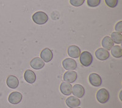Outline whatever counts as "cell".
<instances>
[{
    "instance_id": "1",
    "label": "cell",
    "mask_w": 122,
    "mask_h": 108,
    "mask_svg": "<svg viewBox=\"0 0 122 108\" xmlns=\"http://www.w3.org/2000/svg\"><path fill=\"white\" fill-rule=\"evenodd\" d=\"M34 22L39 25H44L48 20V16L43 12H37L32 15Z\"/></svg>"
},
{
    "instance_id": "2",
    "label": "cell",
    "mask_w": 122,
    "mask_h": 108,
    "mask_svg": "<svg viewBox=\"0 0 122 108\" xmlns=\"http://www.w3.org/2000/svg\"><path fill=\"white\" fill-rule=\"evenodd\" d=\"M92 61H93V56L89 51H83L80 54V62L83 66H89L92 64Z\"/></svg>"
},
{
    "instance_id": "3",
    "label": "cell",
    "mask_w": 122,
    "mask_h": 108,
    "mask_svg": "<svg viewBox=\"0 0 122 108\" xmlns=\"http://www.w3.org/2000/svg\"><path fill=\"white\" fill-rule=\"evenodd\" d=\"M109 93L106 89H101L97 93V99L98 101L102 104H104L108 101L109 99Z\"/></svg>"
},
{
    "instance_id": "4",
    "label": "cell",
    "mask_w": 122,
    "mask_h": 108,
    "mask_svg": "<svg viewBox=\"0 0 122 108\" xmlns=\"http://www.w3.org/2000/svg\"><path fill=\"white\" fill-rule=\"evenodd\" d=\"M64 68L67 70H74L77 68V64L74 59L71 58H67L62 62Z\"/></svg>"
},
{
    "instance_id": "5",
    "label": "cell",
    "mask_w": 122,
    "mask_h": 108,
    "mask_svg": "<svg viewBox=\"0 0 122 108\" xmlns=\"http://www.w3.org/2000/svg\"><path fill=\"white\" fill-rule=\"evenodd\" d=\"M22 100V94L18 92H13L9 95L8 100L10 103L12 104H17Z\"/></svg>"
},
{
    "instance_id": "6",
    "label": "cell",
    "mask_w": 122,
    "mask_h": 108,
    "mask_svg": "<svg viewBox=\"0 0 122 108\" xmlns=\"http://www.w3.org/2000/svg\"><path fill=\"white\" fill-rule=\"evenodd\" d=\"M40 57L45 62H49L53 59V52L50 48H46L43 49L40 53Z\"/></svg>"
},
{
    "instance_id": "7",
    "label": "cell",
    "mask_w": 122,
    "mask_h": 108,
    "mask_svg": "<svg viewBox=\"0 0 122 108\" xmlns=\"http://www.w3.org/2000/svg\"><path fill=\"white\" fill-rule=\"evenodd\" d=\"M89 80L90 83L95 87H99L102 83V79L100 75L97 73H91L89 75Z\"/></svg>"
},
{
    "instance_id": "8",
    "label": "cell",
    "mask_w": 122,
    "mask_h": 108,
    "mask_svg": "<svg viewBox=\"0 0 122 108\" xmlns=\"http://www.w3.org/2000/svg\"><path fill=\"white\" fill-rule=\"evenodd\" d=\"M95 56L100 61H105L109 57V53L104 48H99L95 51Z\"/></svg>"
},
{
    "instance_id": "9",
    "label": "cell",
    "mask_w": 122,
    "mask_h": 108,
    "mask_svg": "<svg viewBox=\"0 0 122 108\" xmlns=\"http://www.w3.org/2000/svg\"><path fill=\"white\" fill-rule=\"evenodd\" d=\"M30 65L34 69L40 70L45 66V63L43 60L39 57H35L30 62Z\"/></svg>"
},
{
    "instance_id": "10",
    "label": "cell",
    "mask_w": 122,
    "mask_h": 108,
    "mask_svg": "<svg viewBox=\"0 0 122 108\" xmlns=\"http://www.w3.org/2000/svg\"><path fill=\"white\" fill-rule=\"evenodd\" d=\"M72 93L78 98H82L85 94L84 88L80 84H75L72 87Z\"/></svg>"
},
{
    "instance_id": "11",
    "label": "cell",
    "mask_w": 122,
    "mask_h": 108,
    "mask_svg": "<svg viewBox=\"0 0 122 108\" xmlns=\"http://www.w3.org/2000/svg\"><path fill=\"white\" fill-rule=\"evenodd\" d=\"M64 81L73 83L77 79V73L74 71H68L64 75Z\"/></svg>"
},
{
    "instance_id": "12",
    "label": "cell",
    "mask_w": 122,
    "mask_h": 108,
    "mask_svg": "<svg viewBox=\"0 0 122 108\" xmlns=\"http://www.w3.org/2000/svg\"><path fill=\"white\" fill-rule=\"evenodd\" d=\"M68 54L71 57L78 58L81 54V50L76 45H71L68 48Z\"/></svg>"
},
{
    "instance_id": "13",
    "label": "cell",
    "mask_w": 122,
    "mask_h": 108,
    "mask_svg": "<svg viewBox=\"0 0 122 108\" xmlns=\"http://www.w3.org/2000/svg\"><path fill=\"white\" fill-rule=\"evenodd\" d=\"M24 78L25 81L29 84H33L36 80V75L33 71L27 70L24 74Z\"/></svg>"
},
{
    "instance_id": "14",
    "label": "cell",
    "mask_w": 122,
    "mask_h": 108,
    "mask_svg": "<svg viewBox=\"0 0 122 108\" xmlns=\"http://www.w3.org/2000/svg\"><path fill=\"white\" fill-rule=\"evenodd\" d=\"M60 90L62 93L65 95H70L72 92V86L68 82H62L60 86Z\"/></svg>"
},
{
    "instance_id": "15",
    "label": "cell",
    "mask_w": 122,
    "mask_h": 108,
    "mask_svg": "<svg viewBox=\"0 0 122 108\" xmlns=\"http://www.w3.org/2000/svg\"><path fill=\"white\" fill-rule=\"evenodd\" d=\"M7 86L10 89H16L19 84V81L16 76L14 75H10L6 81Z\"/></svg>"
},
{
    "instance_id": "16",
    "label": "cell",
    "mask_w": 122,
    "mask_h": 108,
    "mask_svg": "<svg viewBox=\"0 0 122 108\" xmlns=\"http://www.w3.org/2000/svg\"><path fill=\"white\" fill-rule=\"evenodd\" d=\"M66 104L69 108H75L78 107L81 104V101L78 98L71 96L66 100Z\"/></svg>"
},
{
    "instance_id": "17",
    "label": "cell",
    "mask_w": 122,
    "mask_h": 108,
    "mask_svg": "<svg viewBox=\"0 0 122 108\" xmlns=\"http://www.w3.org/2000/svg\"><path fill=\"white\" fill-rule=\"evenodd\" d=\"M114 42L112 39L109 36H106L102 40V46L106 50H111L112 48L114 46Z\"/></svg>"
},
{
    "instance_id": "18",
    "label": "cell",
    "mask_w": 122,
    "mask_h": 108,
    "mask_svg": "<svg viewBox=\"0 0 122 108\" xmlns=\"http://www.w3.org/2000/svg\"><path fill=\"white\" fill-rule=\"evenodd\" d=\"M111 53L114 57L120 58L122 57V50L121 46L118 45L114 46L111 49Z\"/></svg>"
},
{
    "instance_id": "19",
    "label": "cell",
    "mask_w": 122,
    "mask_h": 108,
    "mask_svg": "<svg viewBox=\"0 0 122 108\" xmlns=\"http://www.w3.org/2000/svg\"><path fill=\"white\" fill-rule=\"evenodd\" d=\"M111 39L114 43L117 44H120L122 42V34L118 32H114L111 34Z\"/></svg>"
},
{
    "instance_id": "20",
    "label": "cell",
    "mask_w": 122,
    "mask_h": 108,
    "mask_svg": "<svg viewBox=\"0 0 122 108\" xmlns=\"http://www.w3.org/2000/svg\"><path fill=\"white\" fill-rule=\"evenodd\" d=\"M101 3V0H87V4L89 7H95L99 6Z\"/></svg>"
},
{
    "instance_id": "21",
    "label": "cell",
    "mask_w": 122,
    "mask_h": 108,
    "mask_svg": "<svg viewBox=\"0 0 122 108\" xmlns=\"http://www.w3.org/2000/svg\"><path fill=\"white\" fill-rule=\"evenodd\" d=\"M85 0H70V3L75 7H79L82 6L84 3Z\"/></svg>"
},
{
    "instance_id": "22",
    "label": "cell",
    "mask_w": 122,
    "mask_h": 108,
    "mask_svg": "<svg viewBox=\"0 0 122 108\" xmlns=\"http://www.w3.org/2000/svg\"><path fill=\"white\" fill-rule=\"evenodd\" d=\"M105 3L109 7L114 8L117 6L118 0H105Z\"/></svg>"
},
{
    "instance_id": "23",
    "label": "cell",
    "mask_w": 122,
    "mask_h": 108,
    "mask_svg": "<svg viewBox=\"0 0 122 108\" xmlns=\"http://www.w3.org/2000/svg\"><path fill=\"white\" fill-rule=\"evenodd\" d=\"M115 29L117 32L122 33V21H120L116 24L115 27Z\"/></svg>"
},
{
    "instance_id": "24",
    "label": "cell",
    "mask_w": 122,
    "mask_h": 108,
    "mask_svg": "<svg viewBox=\"0 0 122 108\" xmlns=\"http://www.w3.org/2000/svg\"></svg>"
}]
</instances>
